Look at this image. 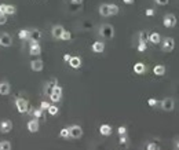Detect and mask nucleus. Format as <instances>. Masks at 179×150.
<instances>
[{
  "label": "nucleus",
  "instance_id": "42",
  "mask_svg": "<svg viewBox=\"0 0 179 150\" xmlns=\"http://www.w3.org/2000/svg\"><path fill=\"white\" fill-rule=\"evenodd\" d=\"M156 2H157L160 6H165V4H168L169 0H156Z\"/></svg>",
  "mask_w": 179,
  "mask_h": 150
},
{
  "label": "nucleus",
  "instance_id": "15",
  "mask_svg": "<svg viewBox=\"0 0 179 150\" xmlns=\"http://www.w3.org/2000/svg\"><path fill=\"white\" fill-rule=\"evenodd\" d=\"M91 48L94 52L101 54V52H103V50H105V43H102V41H95V43H92Z\"/></svg>",
  "mask_w": 179,
  "mask_h": 150
},
{
  "label": "nucleus",
  "instance_id": "1",
  "mask_svg": "<svg viewBox=\"0 0 179 150\" xmlns=\"http://www.w3.org/2000/svg\"><path fill=\"white\" fill-rule=\"evenodd\" d=\"M99 33L105 37V39H112V37L114 36V28H113V25H110V24H103V25L101 26Z\"/></svg>",
  "mask_w": 179,
  "mask_h": 150
},
{
  "label": "nucleus",
  "instance_id": "9",
  "mask_svg": "<svg viewBox=\"0 0 179 150\" xmlns=\"http://www.w3.org/2000/svg\"><path fill=\"white\" fill-rule=\"evenodd\" d=\"M11 130H12V123L10 120H3L2 123H0V132L7 134V132H10Z\"/></svg>",
  "mask_w": 179,
  "mask_h": 150
},
{
  "label": "nucleus",
  "instance_id": "20",
  "mask_svg": "<svg viewBox=\"0 0 179 150\" xmlns=\"http://www.w3.org/2000/svg\"><path fill=\"white\" fill-rule=\"evenodd\" d=\"M99 14L102 17H109L110 15V11H109V4H106V3H103V4L99 6Z\"/></svg>",
  "mask_w": 179,
  "mask_h": 150
},
{
  "label": "nucleus",
  "instance_id": "11",
  "mask_svg": "<svg viewBox=\"0 0 179 150\" xmlns=\"http://www.w3.org/2000/svg\"><path fill=\"white\" fill-rule=\"evenodd\" d=\"M11 92V85L8 81L0 83V95H8Z\"/></svg>",
  "mask_w": 179,
  "mask_h": 150
},
{
  "label": "nucleus",
  "instance_id": "26",
  "mask_svg": "<svg viewBox=\"0 0 179 150\" xmlns=\"http://www.w3.org/2000/svg\"><path fill=\"white\" fill-rule=\"evenodd\" d=\"M0 150H11L10 140H0Z\"/></svg>",
  "mask_w": 179,
  "mask_h": 150
},
{
  "label": "nucleus",
  "instance_id": "28",
  "mask_svg": "<svg viewBox=\"0 0 179 150\" xmlns=\"http://www.w3.org/2000/svg\"><path fill=\"white\" fill-rule=\"evenodd\" d=\"M109 11H110V15H117L120 8H119V6H116V4H109Z\"/></svg>",
  "mask_w": 179,
  "mask_h": 150
},
{
  "label": "nucleus",
  "instance_id": "46",
  "mask_svg": "<svg viewBox=\"0 0 179 150\" xmlns=\"http://www.w3.org/2000/svg\"><path fill=\"white\" fill-rule=\"evenodd\" d=\"M175 150H179V139L177 140V142H175V148H174Z\"/></svg>",
  "mask_w": 179,
  "mask_h": 150
},
{
  "label": "nucleus",
  "instance_id": "13",
  "mask_svg": "<svg viewBox=\"0 0 179 150\" xmlns=\"http://www.w3.org/2000/svg\"><path fill=\"white\" fill-rule=\"evenodd\" d=\"M55 85H58V81H57V79H53V80H50L46 85H44V92H46L47 95H50L51 92H53V88L55 87Z\"/></svg>",
  "mask_w": 179,
  "mask_h": 150
},
{
  "label": "nucleus",
  "instance_id": "18",
  "mask_svg": "<svg viewBox=\"0 0 179 150\" xmlns=\"http://www.w3.org/2000/svg\"><path fill=\"white\" fill-rule=\"evenodd\" d=\"M69 65L72 66L73 69H79L81 66V58L80 57H72L69 61Z\"/></svg>",
  "mask_w": 179,
  "mask_h": 150
},
{
  "label": "nucleus",
  "instance_id": "27",
  "mask_svg": "<svg viewBox=\"0 0 179 150\" xmlns=\"http://www.w3.org/2000/svg\"><path fill=\"white\" fill-rule=\"evenodd\" d=\"M72 39V33H70L69 30H63V33L61 34V37H59V40H63V41H68Z\"/></svg>",
  "mask_w": 179,
  "mask_h": 150
},
{
  "label": "nucleus",
  "instance_id": "47",
  "mask_svg": "<svg viewBox=\"0 0 179 150\" xmlns=\"http://www.w3.org/2000/svg\"><path fill=\"white\" fill-rule=\"evenodd\" d=\"M124 3H126V4H132L134 3V0H123Z\"/></svg>",
  "mask_w": 179,
  "mask_h": 150
},
{
  "label": "nucleus",
  "instance_id": "3",
  "mask_svg": "<svg viewBox=\"0 0 179 150\" xmlns=\"http://www.w3.org/2000/svg\"><path fill=\"white\" fill-rule=\"evenodd\" d=\"M15 106H17V110L20 111V113H26L28 109H29L28 101H25L24 98H17V99H15Z\"/></svg>",
  "mask_w": 179,
  "mask_h": 150
},
{
  "label": "nucleus",
  "instance_id": "12",
  "mask_svg": "<svg viewBox=\"0 0 179 150\" xmlns=\"http://www.w3.org/2000/svg\"><path fill=\"white\" fill-rule=\"evenodd\" d=\"M26 127H28V131L29 132H37L39 131V121L37 120H29L28 121V124H26Z\"/></svg>",
  "mask_w": 179,
  "mask_h": 150
},
{
  "label": "nucleus",
  "instance_id": "4",
  "mask_svg": "<svg viewBox=\"0 0 179 150\" xmlns=\"http://www.w3.org/2000/svg\"><path fill=\"white\" fill-rule=\"evenodd\" d=\"M177 22H178L177 17H175L174 14H165L163 24H164L165 28H174V26H177Z\"/></svg>",
  "mask_w": 179,
  "mask_h": 150
},
{
  "label": "nucleus",
  "instance_id": "8",
  "mask_svg": "<svg viewBox=\"0 0 179 150\" xmlns=\"http://www.w3.org/2000/svg\"><path fill=\"white\" fill-rule=\"evenodd\" d=\"M12 44V37L8 33H2L0 34V46L2 47H10Z\"/></svg>",
  "mask_w": 179,
  "mask_h": 150
},
{
  "label": "nucleus",
  "instance_id": "22",
  "mask_svg": "<svg viewBox=\"0 0 179 150\" xmlns=\"http://www.w3.org/2000/svg\"><path fill=\"white\" fill-rule=\"evenodd\" d=\"M160 34L157 33V32H153V33H150L149 34V41L150 43H153V44H158L160 43Z\"/></svg>",
  "mask_w": 179,
  "mask_h": 150
},
{
  "label": "nucleus",
  "instance_id": "17",
  "mask_svg": "<svg viewBox=\"0 0 179 150\" xmlns=\"http://www.w3.org/2000/svg\"><path fill=\"white\" fill-rule=\"evenodd\" d=\"M29 34H30V39L29 40H36L39 41L41 39V32L39 29H36V28H33V29H29Z\"/></svg>",
  "mask_w": 179,
  "mask_h": 150
},
{
  "label": "nucleus",
  "instance_id": "25",
  "mask_svg": "<svg viewBox=\"0 0 179 150\" xmlns=\"http://www.w3.org/2000/svg\"><path fill=\"white\" fill-rule=\"evenodd\" d=\"M153 72H154L156 76H164L165 75V68L163 65H156L154 69H153Z\"/></svg>",
  "mask_w": 179,
  "mask_h": 150
},
{
  "label": "nucleus",
  "instance_id": "31",
  "mask_svg": "<svg viewBox=\"0 0 179 150\" xmlns=\"http://www.w3.org/2000/svg\"><path fill=\"white\" fill-rule=\"evenodd\" d=\"M51 94H55V95H59V97H61V95H62V88H61L59 85H55V87L53 88V92H51ZM48 97H50V95H48Z\"/></svg>",
  "mask_w": 179,
  "mask_h": 150
},
{
  "label": "nucleus",
  "instance_id": "40",
  "mask_svg": "<svg viewBox=\"0 0 179 150\" xmlns=\"http://www.w3.org/2000/svg\"><path fill=\"white\" fill-rule=\"evenodd\" d=\"M148 150H158V146L157 145H156V143H149V145H148Z\"/></svg>",
  "mask_w": 179,
  "mask_h": 150
},
{
  "label": "nucleus",
  "instance_id": "24",
  "mask_svg": "<svg viewBox=\"0 0 179 150\" xmlns=\"http://www.w3.org/2000/svg\"><path fill=\"white\" fill-rule=\"evenodd\" d=\"M148 40H149V33H148V32H145V30L139 32V33H138V41H139V43H146Z\"/></svg>",
  "mask_w": 179,
  "mask_h": 150
},
{
  "label": "nucleus",
  "instance_id": "37",
  "mask_svg": "<svg viewBox=\"0 0 179 150\" xmlns=\"http://www.w3.org/2000/svg\"><path fill=\"white\" fill-rule=\"evenodd\" d=\"M117 132H119L120 136L121 135H126V134H127V128H126V127H119V128H117Z\"/></svg>",
  "mask_w": 179,
  "mask_h": 150
},
{
  "label": "nucleus",
  "instance_id": "36",
  "mask_svg": "<svg viewBox=\"0 0 179 150\" xmlns=\"http://www.w3.org/2000/svg\"><path fill=\"white\" fill-rule=\"evenodd\" d=\"M6 22H7V15L0 12V25H4Z\"/></svg>",
  "mask_w": 179,
  "mask_h": 150
},
{
  "label": "nucleus",
  "instance_id": "30",
  "mask_svg": "<svg viewBox=\"0 0 179 150\" xmlns=\"http://www.w3.org/2000/svg\"><path fill=\"white\" fill-rule=\"evenodd\" d=\"M59 136H61V138H63V139L70 138V136H69V130L68 128H62L59 131Z\"/></svg>",
  "mask_w": 179,
  "mask_h": 150
},
{
  "label": "nucleus",
  "instance_id": "35",
  "mask_svg": "<svg viewBox=\"0 0 179 150\" xmlns=\"http://www.w3.org/2000/svg\"><path fill=\"white\" fill-rule=\"evenodd\" d=\"M138 51L139 52H145L146 51V43H139L138 44Z\"/></svg>",
  "mask_w": 179,
  "mask_h": 150
},
{
  "label": "nucleus",
  "instance_id": "14",
  "mask_svg": "<svg viewBox=\"0 0 179 150\" xmlns=\"http://www.w3.org/2000/svg\"><path fill=\"white\" fill-rule=\"evenodd\" d=\"M63 26L62 25H55V26H53V30H51V33H53V37H55V39H59L61 34L63 33Z\"/></svg>",
  "mask_w": 179,
  "mask_h": 150
},
{
  "label": "nucleus",
  "instance_id": "2",
  "mask_svg": "<svg viewBox=\"0 0 179 150\" xmlns=\"http://www.w3.org/2000/svg\"><path fill=\"white\" fill-rule=\"evenodd\" d=\"M68 130H69V136H70V138H73V139L81 138V135H83V128H81L80 125H77V124H73V125L68 127Z\"/></svg>",
  "mask_w": 179,
  "mask_h": 150
},
{
  "label": "nucleus",
  "instance_id": "10",
  "mask_svg": "<svg viewBox=\"0 0 179 150\" xmlns=\"http://www.w3.org/2000/svg\"><path fill=\"white\" fill-rule=\"evenodd\" d=\"M44 68V62L41 59H36V61H32L30 62V69L33 72H41Z\"/></svg>",
  "mask_w": 179,
  "mask_h": 150
},
{
  "label": "nucleus",
  "instance_id": "34",
  "mask_svg": "<svg viewBox=\"0 0 179 150\" xmlns=\"http://www.w3.org/2000/svg\"><path fill=\"white\" fill-rule=\"evenodd\" d=\"M119 142H120V145H124V146H126V145H127V142H128V138H127L126 135H121Z\"/></svg>",
  "mask_w": 179,
  "mask_h": 150
},
{
  "label": "nucleus",
  "instance_id": "23",
  "mask_svg": "<svg viewBox=\"0 0 179 150\" xmlns=\"http://www.w3.org/2000/svg\"><path fill=\"white\" fill-rule=\"evenodd\" d=\"M18 37L21 40H29L30 39V34H29V29H21L18 32Z\"/></svg>",
  "mask_w": 179,
  "mask_h": 150
},
{
  "label": "nucleus",
  "instance_id": "16",
  "mask_svg": "<svg viewBox=\"0 0 179 150\" xmlns=\"http://www.w3.org/2000/svg\"><path fill=\"white\" fill-rule=\"evenodd\" d=\"M134 72L136 73V75H143V73L146 72V66L143 62H136L135 65H134Z\"/></svg>",
  "mask_w": 179,
  "mask_h": 150
},
{
  "label": "nucleus",
  "instance_id": "39",
  "mask_svg": "<svg viewBox=\"0 0 179 150\" xmlns=\"http://www.w3.org/2000/svg\"><path fill=\"white\" fill-rule=\"evenodd\" d=\"M158 102H157V99H154V98H150V99L148 101V105L149 106H156Z\"/></svg>",
  "mask_w": 179,
  "mask_h": 150
},
{
  "label": "nucleus",
  "instance_id": "6",
  "mask_svg": "<svg viewBox=\"0 0 179 150\" xmlns=\"http://www.w3.org/2000/svg\"><path fill=\"white\" fill-rule=\"evenodd\" d=\"M0 12H2V14H6V15H14L15 12H17V8H15V6H10V4L2 3V4H0Z\"/></svg>",
  "mask_w": 179,
  "mask_h": 150
},
{
  "label": "nucleus",
  "instance_id": "32",
  "mask_svg": "<svg viewBox=\"0 0 179 150\" xmlns=\"http://www.w3.org/2000/svg\"><path fill=\"white\" fill-rule=\"evenodd\" d=\"M33 116H34V119H40V117L43 116V110H41L40 107H39V109H34L33 110Z\"/></svg>",
  "mask_w": 179,
  "mask_h": 150
},
{
  "label": "nucleus",
  "instance_id": "21",
  "mask_svg": "<svg viewBox=\"0 0 179 150\" xmlns=\"http://www.w3.org/2000/svg\"><path fill=\"white\" fill-rule=\"evenodd\" d=\"M29 54H30V55H40V54H41V47H40V44H34V46H30Z\"/></svg>",
  "mask_w": 179,
  "mask_h": 150
},
{
  "label": "nucleus",
  "instance_id": "5",
  "mask_svg": "<svg viewBox=\"0 0 179 150\" xmlns=\"http://www.w3.org/2000/svg\"><path fill=\"white\" fill-rule=\"evenodd\" d=\"M161 107H163V110H165V111H172L175 107V101L172 99V98H164V99L161 101Z\"/></svg>",
  "mask_w": 179,
  "mask_h": 150
},
{
  "label": "nucleus",
  "instance_id": "45",
  "mask_svg": "<svg viewBox=\"0 0 179 150\" xmlns=\"http://www.w3.org/2000/svg\"><path fill=\"white\" fill-rule=\"evenodd\" d=\"M72 3H73V4H81L83 0H72Z\"/></svg>",
  "mask_w": 179,
  "mask_h": 150
},
{
  "label": "nucleus",
  "instance_id": "44",
  "mask_svg": "<svg viewBox=\"0 0 179 150\" xmlns=\"http://www.w3.org/2000/svg\"><path fill=\"white\" fill-rule=\"evenodd\" d=\"M83 26H84V28H85V29H87V28H88V29H90V28H91V26H92V25H91V24H90V22H84V25H83Z\"/></svg>",
  "mask_w": 179,
  "mask_h": 150
},
{
  "label": "nucleus",
  "instance_id": "41",
  "mask_svg": "<svg viewBox=\"0 0 179 150\" xmlns=\"http://www.w3.org/2000/svg\"><path fill=\"white\" fill-rule=\"evenodd\" d=\"M146 15H148V17L154 15V10H153V8H148V10H146Z\"/></svg>",
  "mask_w": 179,
  "mask_h": 150
},
{
  "label": "nucleus",
  "instance_id": "33",
  "mask_svg": "<svg viewBox=\"0 0 179 150\" xmlns=\"http://www.w3.org/2000/svg\"><path fill=\"white\" fill-rule=\"evenodd\" d=\"M48 107H50V103H48L47 101H43V102L40 103V109H41V110H47Z\"/></svg>",
  "mask_w": 179,
  "mask_h": 150
},
{
  "label": "nucleus",
  "instance_id": "38",
  "mask_svg": "<svg viewBox=\"0 0 179 150\" xmlns=\"http://www.w3.org/2000/svg\"><path fill=\"white\" fill-rule=\"evenodd\" d=\"M50 98L53 102H59L61 101V97L59 95H55V94H50Z\"/></svg>",
  "mask_w": 179,
  "mask_h": 150
},
{
  "label": "nucleus",
  "instance_id": "19",
  "mask_svg": "<svg viewBox=\"0 0 179 150\" xmlns=\"http://www.w3.org/2000/svg\"><path fill=\"white\" fill-rule=\"evenodd\" d=\"M99 132H101V135H103V136H109L112 134V127L109 124H102L99 127Z\"/></svg>",
  "mask_w": 179,
  "mask_h": 150
},
{
  "label": "nucleus",
  "instance_id": "29",
  "mask_svg": "<svg viewBox=\"0 0 179 150\" xmlns=\"http://www.w3.org/2000/svg\"><path fill=\"white\" fill-rule=\"evenodd\" d=\"M47 110H48V113L51 114V116H57V114H58V111H59V109L55 106V105H50V107Z\"/></svg>",
  "mask_w": 179,
  "mask_h": 150
},
{
  "label": "nucleus",
  "instance_id": "7",
  "mask_svg": "<svg viewBox=\"0 0 179 150\" xmlns=\"http://www.w3.org/2000/svg\"><path fill=\"white\" fill-rule=\"evenodd\" d=\"M175 47V40L172 37H165L164 43H163V51L164 52H171Z\"/></svg>",
  "mask_w": 179,
  "mask_h": 150
},
{
  "label": "nucleus",
  "instance_id": "43",
  "mask_svg": "<svg viewBox=\"0 0 179 150\" xmlns=\"http://www.w3.org/2000/svg\"><path fill=\"white\" fill-rule=\"evenodd\" d=\"M70 58H72V55H70V54H65V55H63V61H65V62H68V63H69Z\"/></svg>",
  "mask_w": 179,
  "mask_h": 150
}]
</instances>
